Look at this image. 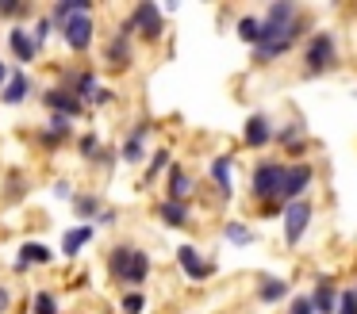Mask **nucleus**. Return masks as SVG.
Listing matches in <instances>:
<instances>
[{
    "label": "nucleus",
    "instance_id": "nucleus-1",
    "mask_svg": "<svg viewBox=\"0 0 357 314\" xmlns=\"http://www.w3.org/2000/svg\"><path fill=\"white\" fill-rule=\"evenodd\" d=\"M104 265H108L112 280L127 283L131 291H139L142 283L150 280V268H154V265H150V253L139 249V245H131V242H116V245H112Z\"/></svg>",
    "mask_w": 357,
    "mask_h": 314
},
{
    "label": "nucleus",
    "instance_id": "nucleus-2",
    "mask_svg": "<svg viewBox=\"0 0 357 314\" xmlns=\"http://www.w3.org/2000/svg\"><path fill=\"white\" fill-rule=\"evenodd\" d=\"M288 176V161H257L254 173H250V196L265 207H280V188H284Z\"/></svg>",
    "mask_w": 357,
    "mask_h": 314
},
{
    "label": "nucleus",
    "instance_id": "nucleus-3",
    "mask_svg": "<svg viewBox=\"0 0 357 314\" xmlns=\"http://www.w3.org/2000/svg\"><path fill=\"white\" fill-rule=\"evenodd\" d=\"M338 65V42L331 31H311L307 46H303V77H319L331 73Z\"/></svg>",
    "mask_w": 357,
    "mask_h": 314
},
{
    "label": "nucleus",
    "instance_id": "nucleus-4",
    "mask_svg": "<svg viewBox=\"0 0 357 314\" xmlns=\"http://www.w3.org/2000/svg\"><path fill=\"white\" fill-rule=\"evenodd\" d=\"M104 61H108V69H116V73L131 69V61H135V27H131V19H123L116 31H112V38L104 42Z\"/></svg>",
    "mask_w": 357,
    "mask_h": 314
},
{
    "label": "nucleus",
    "instance_id": "nucleus-5",
    "mask_svg": "<svg viewBox=\"0 0 357 314\" xmlns=\"http://www.w3.org/2000/svg\"><path fill=\"white\" fill-rule=\"evenodd\" d=\"M127 19H131L135 35H139L142 42H162V35H165V19H162V12H158V4L142 0V4H135L131 12H127Z\"/></svg>",
    "mask_w": 357,
    "mask_h": 314
},
{
    "label": "nucleus",
    "instance_id": "nucleus-6",
    "mask_svg": "<svg viewBox=\"0 0 357 314\" xmlns=\"http://www.w3.org/2000/svg\"><path fill=\"white\" fill-rule=\"evenodd\" d=\"M311 214H315V203H311V199H296V203H288L284 211H280V219H284V245L303 242V234H307V226H311Z\"/></svg>",
    "mask_w": 357,
    "mask_h": 314
},
{
    "label": "nucleus",
    "instance_id": "nucleus-7",
    "mask_svg": "<svg viewBox=\"0 0 357 314\" xmlns=\"http://www.w3.org/2000/svg\"><path fill=\"white\" fill-rule=\"evenodd\" d=\"M311 180H315V168H311L307 161H288V176H284V188H280V207L303 199V191L311 188Z\"/></svg>",
    "mask_w": 357,
    "mask_h": 314
},
{
    "label": "nucleus",
    "instance_id": "nucleus-8",
    "mask_svg": "<svg viewBox=\"0 0 357 314\" xmlns=\"http://www.w3.org/2000/svg\"><path fill=\"white\" fill-rule=\"evenodd\" d=\"M62 38H66V46H70L73 54H89V50H93V42H96L93 15H73V19L62 27Z\"/></svg>",
    "mask_w": 357,
    "mask_h": 314
},
{
    "label": "nucleus",
    "instance_id": "nucleus-9",
    "mask_svg": "<svg viewBox=\"0 0 357 314\" xmlns=\"http://www.w3.org/2000/svg\"><path fill=\"white\" fill-rule=\"evenodd\" d=\"M43 104L50 107V115H66V119H77V115L85 111V100H77L66 84H50V88L43 92Z\"/></svg>",
    "mask_w": 357,
    "mask_h": 314
},
{
    "label": "nucleus",
    "instance_id": "nucleus-10",
    "mask_svg": "<svg viewBox=\"0 0 357 314\" xmlns=\"http://www.w3.org/2000/svg\"><path fill=\"white\" fill-rule=\"evenodd\" d=\"M177 265H181V272H185V280H192V283H204L208 276H215V265L204 260L196 245H181V249H177Z\"/></svg>",
    "mask_w": 357,
    "mask_h": 314
},
{
    "label": "nucleus",
    "instance_id": "nucleus-11",
    "mask_svg": "<svg viewBox=\"0 0 357 314\" xmlns=\"http://www.w3.org/2000/svg\"><path fill=\"white\" fill-rule=\"evenodd\" d=\"M242 142L250 146V150H265L269 142H277V130H273V123H269V115H250L246 119V130H242Z\"/></svg>",
    "mask_w": 357,
    "mask_h": 314
},
{
    "label": "nucleus",
    "instance_id": "nucleus-12",
    "mask_svg": "<svg viewBox=\"0 0 357 314\" xmlns=\"http://www.w3.org/2000/svg\"><path fill=\"white\" fill-rule=\"evenodd\" d=\"M277 142H280V150H284L292 161H300L303 153H307V130H303V123L300 119L284 123V127L277 130Z\"/></svg>",
    "mask_w": 357,
    "mask_h": 314
},
{
    "label": "nucleus",
    "instance_id": "nucleus-13",
    "mask_svg": "<svg viewBox=\"0 0 357 314\" xmlns=\"http://www.w3.org/2000/svg\"><path fill=\"white\" fill-rule=\"evenodd\" d=\"M338 295L342 291H334V276H315V291H311L315 314H338Z\"/></svg>",
    "mask_w": 357,
    "mask_h": 314
},
{
    "label": "nucleus",
    "instance_id": "nucleus-14",
    "mask_svg": "<svg viewBox=\"0 0 357 314\" xmlns=\"http://www.w3.org/2000/svg\"><path fill=\"white\" fill-rule=\"evenodd\" d=\"M154 130V123H139V127L127 134V142L119 146V161H127V165H139L142 157H146V134Z\"/></svg>",
    "mask_w": 357,
    "mask_h": 314
},
{
    "label": "nucleus",
    "instance_id": "nucleus-15",
    "mask_svg": "<svg viewBox=\"0 0 357 314\" xmlns=\"http://www.w3.org/2000/svg\"><path fill=\"white\" fill-rule=\"evenodd\" d=\"M192 196H196L192 176H188L181 165H173V168H169V176H165V199H173V203H188Z\"/></svg>",
    "mask_w": 357,
    "mask_h": 314
},
{
    "label": "nucleus",
    "instance_id": "nucleus-16",
    "mask_svg": "<svg viewBox=\"0 0 357 314\" xmlns=\"http://www.w3.org/2000/svg\"><path fill=\"white\" fill-rule=\"evenodd\" d=\"M8 50L16 54V61H35V54H39V42H35V35L27 27H12L8 31Z\"/></svg>",
    "mask_w": 357,
    "mask_h": 314
},
{
    "label": "nucleus",
    "instance_id": "nucleus-17",
    "mask_svg": "<svg viewBox=\"0 0 357 314\" xmlns=\"http://www.w3.org/2000/svg\"><path fill=\"white\" fill-rule=\"evenodd\" d=\"M211 184H215V191L223 199H231V191H234V161L227 157V153H219V157L211 161Z\"/></svg>",
    "mask_w": 357,
    "mask_h": 314
},
{
    "label": "nucleus",
    "instance_id": "nucleus-18",
    "mask_svg": "<svg viewBox=\"0 0 357 314\" xmlns=\"http://www.w3.org/2000/svg\"><path fill=\"white\" fill-rule=\"evenodd\" d=\"M158 219H162L165 226H173V230L192 226V211H188V203H173V199H162V203H158Z\"/></svg>",
    "mask_w": 357,
    "mask_h": 314
},
{
    "label": "nucleus",
    "instance_id": "nucleus-19",
    "mask_svg": "<svg viewBox=\"0 0 357 314\" xmlns=\"http://www.w3.org/2000/svg\"><path fill=\"white\" fill-rule=\"evenodd\" d=\"M284 295H288V280H280V276H269V272L257 276V303L273 306V303H280Z\"/></svg>",
    "mask_w": 357,
    "mask_h": 314
},
{
    "label": "nucleus",
    "instance_id": "nucleus-20",
    "mask_svg": "<svg viewBox=\"0 0 357 314\" xmlns=\"http://www.w3.org/2000/svg\"><path fill=\"white\" fill-rule=\"evenodd\" d=\"M70 134H73V119H66V115H50L47 127H43V134H39V142L54 150V146H62Z\"/></svg>",
    "mask_w": 357,
    "mask_h": 314
},
{
    "label": "nucleus",
    "instance_id": "nucleus-21",
    "mask_svg": "<svg viewBox=\"0 0 357 314\" xmlns=\"http://www.w3.org/2000/svg\"><path fill=\"white\" fill-rule=\"evenodd\" d=\"M31 96V81H27L24 69H12V81L4 84V92H0V104H24V100Z\"/></svg>",
    "mask_w": 357,
    "mask_h": 314
},
{
    "label": "nucleus",
    "instance_id": "nucleus-22",
    "mask_svg": "<svg viewBox=\"0 0 357 314\" xmlns=\"http://www.w3.org/2000/svg\"><path fill=\"white\" fill-rule=\"evenodd\" d=\"M89 242H93V226H73V230H66V234H62V253H66V257H77Z\"/></svg>",
    "mask_w": 357,
    "mask_h": 314
},
{
    "label": "nucleus",
    "instance_id": "nucleus-23",
    "mask_svg": "<svg viewBox=\"0 0 357 314\" xmlns=\"http://www.w3.org/2000/svg\"><path fill=\"white\" fill-rule=\"evenodd\" d=\"M70 207H73V214H77V219H100V199L93 196V191H77V196L70 199Z\"/></svg>",
    "mask_w": 357,
    "mask_h": 314
},
{
    "label": "nucleus",
    "instance_id": "nucleus-24",
    "mask_svg": "<svg viewBox=\"0 0 357 314\" xmlns=\"http://www.w3.org/2000/svg\"><path fill=\"white\" fill-rule=\"evenodd\" d=\"M27 191H31V184H27V176L20 173V168H12V173L4 176V199H8V203H20V199H24Z\"/></svg>",
    "mask_w": 357,
    "mask_h": 314
},
{
    "label": "nucleus",
    "instance_id": "nucleus-25",
    "mask_svg": "<svg viewBox=\"0 0 357 314\" xmlns=\"http://www.w3.org/2000/svg\"><path fill=\"white\" fill-rule=\"evenodd\" d=\"M20 260H24L27 268L31 265H50V249L43 242H24L20 245Z\"/></svg>",
    "mask_w": 357,
    "mask_h": 314
},
{
    "label": "nucleus",
    "instance_id": "nucleus-26",
    "mask_svg": "<svg viewBox=\"0 0 357 314\" xmlns=\"http://www.w3.org/2000/svg\"><path fill=\"white\" fill-rule=\"evenodd\" d=\"M238 38L250 46H257V38H261V15H242L238 19Z\"/></svg>",
    "mask_w": 357,
    "mask_h": 314
},
{
    "label": "nucleus",
    "instance_id": "nucleus-27",
    "mask_svg": "<svg viewBox=\"0 0 357 314\" xmlns=\"http://www.w3.org/2000/svg\"><path fill=\"white\" fill-rule=\"evenodd\" d=\"M223 237L231 245H254V230L246 226V222H227L223 226Z\"/></svg>",
    "mask_w": 357,
    "mask_h": 314
},
{
    "label": "nucleus",
    "instance_id": "nucleus-28",
    "mask_svg": "<svg viewBox=\"0 0 357 314\" xmlns=\"http://www.w3.org/2000/svg\"><path fill=\"white\" fill-rule=\"evenodd\" d=\"M162 168H173L169 165V150H154V157H150V165H146V176H142V188H150Z\"/></svg>",
    "mask_w": 357,
    "mask_h": 314
},
{
    "label": "nucleus",
    "instance_id": "nucleus-29",
    "mask_svg": "<svg viewBox=\"0 0 357 314\" xmlns=\"http://www.w3.org/2000/svg\"><path fill=\"white\" fill-rule=\"evenodd\" d=\"M31 314H58L54 291H35V295H31Z\"/></svg>",
    "mask_w": 357,
    "mask_h": 314
},
{
    "label": "nucleus",
    "instance_id": "nucleus-30",
    "mask_svg": "<svg viewBox=\"0 0 357 314\" xmlns=\"http://www.w3.org/2000/svg\"><path fill=\"white\" fill-rule=\"evenodd\" d=\"M100 150H104V146H100V138H96V134H81L77 138V153L85 161H96V157H100Z\"/></svg>",
    "mask_w": 357,
    "mask_h": 314
},
{
    "label": "nucleus",
    "instance_id": "nucleus-31",
    "mask_svg": "<svg viewBox=\"0 0 357 314\" xmlns=\"http://www.w3.org/2000/svg\"><path fill=\"white\" fill-rule=\"evenodd\" d=\"M119 311L123 314H142L146 311V295H142V291H127V295L119 299Z\"/></svg>",
    "mask_w": 357,
    "mask_h": 314
},
{
    "label": "nucleus",
    "instance_id": "nucleus-32",
    "mask_svg": "<svg viewBox=\"0 0 357 314\" xmlns=\"http://www.w3.org/2000/svg\"><path fill=\"white\" fill-rule=\"evenodd\" d=\"M31 12V4H24V0H0V15L4 19H16V15H27Z\"/></svg>",
    "mask_w": 357,
    "mask_h": 314
},
{
    "label": "nucleus",
    "instance_id": "nucleus-33",
    "mask_svg": "<svg viewBox=\"0 0 357 314\" xmlns=\"http://www.w3.org/2000/svg\"><path fill=\"white\" fill-rule=\"evenodd\" d=\"M338 314H357V288H346L338 295Z\"/></svg>",
    "mask_w": 357,
    "mask_h": 314
},
{
    "label": "nucleus",
    "instance_id": "nucleus-34",
    "mask_svg": "<svg viewBox=\"0 0 357 314\" xmlns=\"http://www.w3.org/2000/svg\"><path fill=\"white\" fill-rule=\"evenodd\" d=\"M50 31H54V19H50V15H43V19L39 23H35V27H31V35H35V42H47V38H50Z\"/></svg>",
    "mask_w": 357,
    "mask_h": 314
},
{
    "label": "nucleus",
    "instance_id": "nucleus-35",
    "mask_svg": "<svg viewBox=\"0 0 357 314\" xmlns=\"http://www.w3.org/2000/svg\"><path fill=\"white\" fill-rule=\"evenodd\" d=\"M288 314H315V303H311V295H300L288 303Z\"/></svg>",
    "mask_w": 357,
    "mask_h": 314
},
{
    "label": "nucleus",
    "instance_id": "nucleus-36",
    "mask_svg": "<svg viewBox=\"0 0 357 314\" xmlns=\"http://www.w3.org/2000/svg\"><path fill=\"white\" fill-rule=\"evenodd\" d=\"M119 161V150H112V146H104L100 150V157H96V165H104V168H112Z\"/></svg>",
    "mask_w": 357,
    "mask_h": 314
},
{
    "label": "nucleus",
    "instance_id": "nucleus-37",
    "mask_svg": "<svg viewBox=\"0 0 357 314\" xmlns=\"http://www.w3.org/2000/svg\"><path fill=\"white\" fill-rule=\"evenodd\" d=\"M8 311H12V288L0 283V314H8Z\"/></svg>",
    "mask_w": 357,
    "mask_h": 314
},
{
    "label": "nucleus",
    "instance_id": "nucleus-38",
    "mask_svg": "<svg viewBox=\"0 0 357 314\" xmlns=\"http://www.w3.org/2000/svg\"><path fill=\"white\" fill-rule=\"evenodd\" d=\"M54 196H58V199H73V196H77V191H73V188H70V184H66V180H54Z\"/></svg>",
    "mask_w": 357,
    "mask_h": 314
},
{
    "label": "nucleus",
    "instance_id": "nucleus-39",
    "mask_svg": "<svg viewBox=\"0 0 357 314\" xmlns=\"http://www.w3.org/2000/svg\"><path fill=\"white\" fill-rule=\"evenodd\" d=\"M112 100H116V92H112L108 84H104V88L96 92V100H93V104H112Z\"/></svg>",
    "mask_w": 357,
    "mask_h": 314
},
{
    "label": "nucleus",
    "instance_id": "nucleus-40",
    "mask_svg": "<svg viewBox=\"0 0 357 314\" xmlns=\"http://www.w3.org/2000/svg\"><path fill=\"white\" fill-rule=\"evenodd\" d=\"M96 222H100V226H112V222H116V211H112V207H104L100 219H96Z\"/></svg>",
    "mask_w": 357,
    "mask_h": 314
},
{
    "label": "nucleus",
    "instance_id": "nucleus-41",
    "mask_svg": "<svg viewBox=\"0 0 357 314\" xmlns=\"http://www.w3.org/2000/svg\"><path fill=\"white\" fill-rule=\"evenodd\" d=\"M12 81V73H8V65H4V61H0V92H4V84Z\"/></svg>",
    "mask_w": 357,
    "mask_h": 314
}]
</instances>
